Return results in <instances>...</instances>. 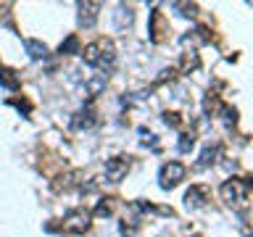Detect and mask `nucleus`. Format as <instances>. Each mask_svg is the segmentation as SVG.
Listing matches in <instances>:
<instances>
[{"label": "nucleus", "instance_id": "obj_10", "mask_svg": "<svg viewBox=\"0 0 253 237\" xmlns=\"http://www.w3.org/2000/svg\"><path fill=\"white\" fill-rule=\"evenodd\" d=\"M93 124H95V111L90 106L79 108V111L74 113V119H71V127H74V129H90Z\"/></svg>", "mask_w": 253, "mask_h": 237}, {"label": "nucleus", "instance_id": "obj_16", "mask_svg": "<svg viewBox=\"0 0 253 237\" xmlns=\"http://www.w3.org/2000/svg\"><path fill=\"white\" fill-rule=\"evenodd\" d=\"M0 87L5 90H19L21 87V79H19V74L14 69H0Z\"/></svg>", "mask_w": 253, "mask_h": 237}, {"label": "nucleus", "instance_id": "obj_25", "mask_svg": "<svg viewBox=\"0 0 253 237\" xmlns=\"http://www.w3.org/2000/svg\"><path fill=\"white\" fill-rule=\"evenodd\" d=\"M164 124L177 129V127H182V116H179L177 111H166V113H164Z\"/></svg>", "mask_w": 253, "mask_h": 237}, {"label": "nucleus", "instance_id": "obj_7", "mask_svg": "<svg viewBox=\"0 0 253 237\" xmlns=\"http://www.w3.org/2000/svg\"><path fill=\"white\" fill-rule=\"evenodd\" d=\"M151 42H164L166 40V32H169V24L164 21V14H161V11H153L151 14Z\"/></svg>", "mask_w": 253, "mask_h": 237}, {"label": "nucleus", "instance_id": "obj_3", "mask_svg": "<svg viewBox=\"0 0 253 237\" xmlns=\"http://www.w3.org/2000/svg\"><path fill=\"white\" fill-rule=\"evenodd\" d=\"M187 177V169L179 161H169L161 166V171H158V184H161V190H174L179 182Z\"/></svg>", "mask_w": 253, "mask_h": 237}, {"label": "nucleus", "instance_id": "obj_13", "mask_svg": "<svg viewBox=\"0 0 253 237\" xmlns=\"http://www.w3.org/2000/svg\"><path fill=\"white\" fill-rule=\"evenodd\" d=\"M203 42H211L209 27H195L193 32L182 35V45H203Z\"/></svg>", "mask_w": 253, "mask_h": 237}, {"label": "nucleus", "instance_id": "obj_24", "mask_svg": "<svg viewBox=\"0 0 253 237\" xmlns=\"http://www.w3.org/2000/svg\"><path fill=\"white\" fill-rule=\"evenodd\" d=\"M8 106L19 108V111H21L24 116H29V113H32V103H29V100H24V98H11V100H8Z\"/></svg>", "mask_w": 253, "mask_h": 237}, {"label": "nucleus", "instance_id": "obj_19", "mask_svg": "<svg viewBox=\"0 0 253 237\" xmlns=\"http://www.w3.org/2000/svg\"><path fill=\"white\" fill-rule=\"evenodd\" d=\"M140 216L137 214H132V216H129V219H127V216H124V219H121V224H119V229H121V235H124V237H132L135 232H137V227H140Z\"/></svg>", "mask_w": 253, "mask_h": 237}, {"label": "nucleus", "instance_id": "obj_27", "mask_svg": "<svg viewBox=\"0 0 253 237\" xmlns=\"http://www.w3.org/2000/svg\"><path fill=\"white\" fill-rule=\"evenodd\" d=\"M219 111L224 113V121H227V124H235V121H237V111H235V108H230V106H222V108H219Z\"/></svg>", "mask_w": 253, "mask_h": 237}, {"label": "nucleus", "instance_id": "obj_18", "mask_svg": "<svg viewBox=\"0 0 253 237\" xmlns=\"http://www.w3.org/2000/svg\"><path fill=\"white\" fill-rule=\"evenodd\" d=\"M114 206H116V198H100V203L95 206L93 214L98 216V219H108V216L114 214Z\"/></svg>", "mask_w": 253, "mask_h": 237}, {"label": "nucleus", "instance_id": "obj_5", "mask_svg": "<svg viewBox=\"0 0 253 237\" xmlns=\"http://www.w3.org/2000/svg\"><path fill=\"white\" fill-rule=\"evenodd\" d=\"M211 198V190L206 184H193L190 190L185 193V206L187 208H203Z\"/></svg>", "mask_w": 253, "mask_h": 237}, {"label": "nucleus", "instance_id": "obj_28", "mask_svg": "<svg viewBox=\"0 0 253 237\" xmlns=\"http://www.w3.org/2000/svg\"><path fill=\"white\" fill-rule=\"evenodd\" d=\"M193 237H200V235H193Z\"/></svg>", "mask_w": 253, "mask_h": 237}, {"label": "nucleus", "instance_id": "obj_8", "mask_svg": "<svg viewBox=\"0 0 253 237\" xmlns=\"http://www.w3.org/2000/svg\"><path fill=\"white\" fill-rule=\"evenodd\" d=\"M103 5L100 3H79V27L90 29L95 21H98V14H100Z\"/></svg>", "mask_w": 253, "mask_h": 237}, {"label": "nucleus", "instance_id": "obj_20", "mask_svg": "<svg viewBox=\"0 0 253 237\" xmlns=\"http://www.w3.org/2000/svg\"><path fill=\"white\" fill-rule=\"evenodd\" d=\"M58 53H61V55H74V53H79V37H77V35H69L66 40L58 45Z\"/></svg>", "mask_w": 253, "mask_h": 237}, {"label": "nucleus", "instance_id": "obj_14", "mask_svg": "<svg viewBox=\"0 0 253 237\" xmlns=\"http://www.w3.org/2000/svg\"><path fill=\"white\" fill-rule=\"evenodd\" d=\"M195 69H200V55L195 53V50H187V53H182V61H179V72H182V74H190V72H195Z\"/></svg>", "mask_w": 253, "mask_h": 237}, {"label": "nucleus", "instance_id": "obj_21", "mask_svg": "<svg viewBox=\"0 0 253 237\" xmlns=\"http://www.w3.org/2000/svg\"><path fill=\"white\" fill-rule=\"evenodd\" d=\"M106 82H108V76L106 74H98V76H93V79L87 82V92H90V98H95V95H100L103 90H106Z\"/></svg>", "mask_w": 253, "mask_h": 237}, {"label": "nucleus", "instance_id": "obj_22", "mask_svg": "<svg viewBox=\"0 0 253 237\" xmlns=\"http://www.w3.org/2000/svg\"><path fill=\"white\" fill-rule=\"evenodd\" d=\"M193 145H195V132H193V129L179 134V143H177V150H179V153H190Z\"/></svg>", "mask_w": 253, "mask_h": 237}, {"label": "nucleus", "instance_id": "obj_26", "mask_svg": "<svg viewBox=\"0 0 253 237\" xmlns=\"http://www.w3.org/2000/svg\"><path fill=\"white\" fill-rule=\"evenodd\" d=\"M174 76H177V69H164V72H161V76H158V79L153 82V85L158 87V85H164V82H172Z\"/></svg>", "mask_w": 253, "mask_h": 237}, {"label": "nucleus", "instance_id": "obj_11", "mask_svg": "<svg viewBox=\"0 0 253 237\" xmlns=\"http://www.w3.org/2000/svg\"><path fill=\"white\" fill-rule=\"evenodd\" d=\"M79 182H82V171H69V174H61L56 179L53 190H56V193H61V190L66 193V190H71L74 184H79Z\"/></svg>", "mask_w": 253, "mask_h": 237}, {"label": "nucleus", "instance_id": "obj_6", "mask_svg": "<svg viewBox=\"0 0 253 237\" xmlns=\"http://www.w3.org/2000/svg\"><path fill=\"white\" fill-rule=\"evenodd\" d=\"M127 171H129V158L116 156V158H108L106 161V179L108 182H121V179L127 177Z\"/></svg>", "mask_w": 253, "mask_h": 237}, {"label": "nucleus", "instance_id": "obj_4", "mask_svg": "<svg viewBox=\"0 0 253 237\" xmlns=\"http://www.w3.org/2000/svg\"><path fill=\"white\" fill-rule=\"evenodd\" d=\"M90 211H84V208H74V211H69L66 216H63V224H61V229L66 235H84L90 229Z\"/></svg>", "mask_w": 253, "mask_h": 237}, {"label": "nucleus", "instance_id": "obj_17", "mask_svg": "<svg viewBox=\"0 0 253 237\" xmlns=\"http://www.w3.org/2000/svg\"><path fill=\"white\" fill-rule=\"evenodd\" d=\"M222 106H224V103L219 100V95H216V92H209V95L203 98V113H206V116H216Z\"/></svg>", "mask_w": 253, "mask_h": 237}, {"label": "nucleus", "instance_id": "obj_15", "mask_svg": "<svg viewBox=\"0 0 253 237\" xmlns=\"http://www.w3.org/2000/svg\"><path fill=\"white\" fill-rule=\"evenodd\" d=\"M24 48H27L29 58H35V61L48 58V48H45V42H40V40H24Z\"/></svg>", "mask_w": 253, "mask_h": 237}, {"label": "nucleus", "instance_id": "obj_2", "mask_svg": "<svg viewBox=\"0 0 253 237\" xmlns=\"http://www.w3.org/2000/svg\"><path fill=\"white\" fill-rule=\"evenodd\" d=\"M222 201L230 203V206H245L251 193V177H232L222 184Z\"/></svg>", "mask_w": 253, "mask_h": 237}, {"label": "nucleus", "instance_id": "obj_9", "mask_svg": "<svg viewBox=\"0 0 253 237\" xmlns=\"http://www.w3.org/2000/svg\"><path fill=\"white\" fill-rule=\"evenodd\" d=\"M222 145L219 143H214V145H206L203 148V153H200V158H198V164H195V169H209V166H214L222 158Z\"/></svg>", "mask_w": 253, "mask_h": 237}, {"label": "nucleus", "instance_id": "obj_23", "mask_svg": "<svg viewBox=\"0 0 253 237\" xmlns=\"http://www.w3.org/2000/svg\"><path fill=\"white\" fill-rule=\"evenodd\" d=\"M172 8H179V16H185V18H195L198 16V5L195 3H172Z\"/></svg>", "mask_w": 253, "mask_h": 237}, {"label": "nucleus", "instance_id": "obj_1", "mask_svg": "<svg viewBox=\"0 0 253 237\" xmlns=\"http://www.w3.org/2000/svg\"><path fill=\"white\" fill-rule=\"evenodd\" d=\"M82 58H84V63H87V66H95V69H103V72H108V69H114V63H116L114 42L106 40V37H98L95 42L84 45Z\"/></svg>", "mask_w": 253, "mask_h": 237}, {"label": "nucleus", "instance_id": "obj_12", "mask_svg": "<svg viewBox=\"0 0 253 237\" xmlns=\"http://www.w3.org/2000/svg\"><path fill=\"white\" fill-rule=\"evenodd\" d=\"M132 21H135V11H132V8H127V5H119V8L114 11V27H116V29L132 27Z\"/></svg>", "mask_w": 253, "mask_h": 237}]
</instances>
